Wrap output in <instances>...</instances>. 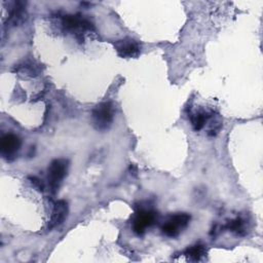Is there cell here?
<instances>
[{"label": "cell", "instance_id": "6da1fadb", "mask_svg": "<svg viewBox=\"0 0 263 263\" xmlns=\"http://www.w3.org/2000/svg\"><path fill=\"white\" fill-rule=\"evenodd\" d=\"M92 122L98 130H106L113 121V106L110 102L97 105L91 112Z\"/></svg>", "mask_w": 263, "mask_h": 263}, {"label": "cell", "instance_id": "7a4b0ae2", "mask_svg": "<svg viewBox=\"0 0 263 263\" xmlns=\"http://www.w3.org/2000/svg\"><path fill=\"white\" fill-rule=\"evenodd\" d=\"M157 220V213L152 210L138 209L132 218V228L138 235L145 233L146 229L152 226Z\"/></svg>", "mask_w": 263, "mask_h": 263}, {"label": "cell", "instance_id": "3957f363", "mask_svg": "<svg viewBox=\"0 0 263 263\" xmlns=\"http://www.w3.org/2000/svg\"><path fill=\"white\" fill-rule=\"evenodd\" d=\"M189 221H190V215L186 213H178L170 217L165 221V223L161 227L162 233L166 236L175 237L179 235V233L188 226Z\"/></svg>", "mask_w": 263, "mask_h": 263}, {"label": "cell", "instance_id": "277c9868", "mask_svg": "<svg viewBox=\"0 0 263 263\" xmlns=\"http://www.w3.org/2000/svg\"><path fill=\"white\" fill-rule=\"evenodd\" d=\"M47 181L52 193L57 191L61 182L67 173V161L64 159H54L51 161L47 171Z\"/></svg>", "mask_w": 263, "mask_h": 263}, {"label": "cell", "instance_id": "5b68a950", "mask_svg": "<svg viewBox=\"0 0 263 263\" xmlns=\"http://www.w3.org/2000/svg\"><path fill=\"white\" fill-rule=\"evenodd\" d=\"M21 147V139L14 134H6L1 138L0 141V151L2 157L7 160L11 161L14 159L16 152L20 150Z\"/></svg>", "mask_w": 263, "mask_h": 263}, {"label": "cell", "instance_id": "8992f818", "mask_svg": "<svg viewBox=\"0 0 263 263\" xmlns=\"http://www.w3.org/2000/svg\"><path fill=\"white\" fill-rule=\"evenodd\" d=\"M114 47L121 58H137L141 52V46L138 41L132 38H124L117 40L114 43Z\"/></svg>", "mask_w": 263, "mask_h": 263}, {"label": "cell", "instance_id": "52a82bcc", "mask_svg": "<svg viewBox=\"0 0 263 263\" xmlns=\"http://www.w3.org/2000/svg\"><path fill=\"white\" fill-rule=\"evenodd\" d=\"M68 213V205L65 200H58L53 204L51 217L48 223V229H52L59 226L66 219Z\"/></svg>", "mask_w": 263, "mask_h": 263}, {"label": "cell", "instance_id": "ba28073f", "mask_svg": "<svg viewBox=\"0 0 263 263\" xmlns=\"http://www.w3.org/2000/svg\"><path fill=\"white\" fill-rule=\"evenodd\" d=\"M211 113L203 111V110H199L197 112H194L190 115V120H191V124L194 128V130H200L206 123V121L209 120V118L211 117Z\"/></svg>", "mask_w": 263, "mask_h": 263}, {"label": "cell", "instance_id": "9c48e42d", "mask_svg": "<svg viewBox=\"0 0 263 263\" xmlns=\"http://www.w3.org/2000/svg\"><path fill=\"white\" fill-rule=\"evenodd\" d=\"M184 255L186 256L187 260L200 261L206 255V250H205L204 246H202V245H195V246L188 248L184 252Z\"/></svg>", "mask_w": 263, "mask_h": 263}, {"label": "cell", "instance_id": "30bf717a", "mask_svg": "<svg viewBox=\"0 0 263 263\" xmlns=\"http://www.w3.org/2000/svg\"><path fill=\"white\" fill-rule=\"evenodd\" d=\"M227 228L230 229L231 231H234V232H237V233H241V231L243 229V222L240 219L237 218L235 220L230 221L227 224Z\"/></svg>", "mask_w": 263, "mask_h": 263}]
</instances>
